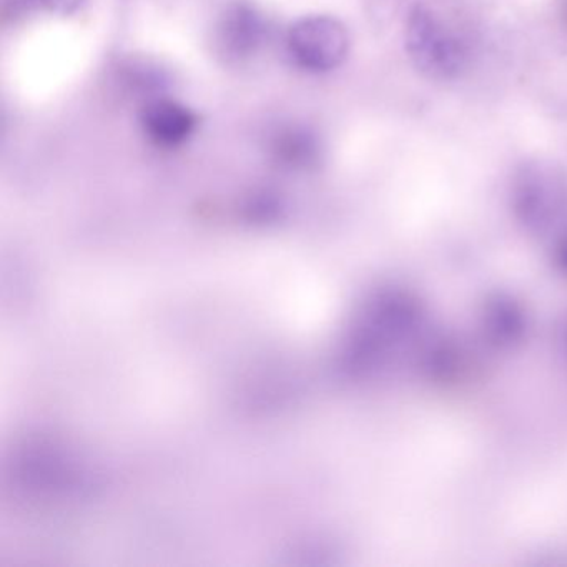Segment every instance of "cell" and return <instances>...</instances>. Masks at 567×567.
<instances>
[{
    "label": "cell",
    "instance_id": "5",
    "mask_svg": "<svg viewBox=\"0 0 567 567\" xmlns=\"http://www.w3.org/2000/svg\"><path fill=\"white\" fill-rule=\"evenodd\" d=\"M267 21L264 16L247 4H237L228 9L221 19L218 41L227 55L235 59L255 54L267 38Z\"/></svg>",
    "mask_w": 567,
    "mask_h": 567
},
{
    "label": "cell",
    "instance_id": "2",
    "mask_svg": "<svg viewBox=\"0 0 567 567\" xmlns=\"http://www.w3.org/2000/svg\"><path fill=\"white\" fill-rule=\"evenodd\" d=\"M285 49L291 64L308 74H327L347 61L350 34L331 16H308L288 29Z\"/></svg>",
    "mask_w": 567,
    "mask_h": 567
},
{
    "label": "cell",
    "instance_id": "6",
    "mask_svg": "<svg viewBox=\"0 0 567 567\" xmlns=\"http://www.w3.org/2000/svg\"><path fill=\"white\" fill-rule=\"evenodd\" d=\"M483 320L486 337L497 347H513L526 330V318L519 305L504 295H496L487 301Z\"/></svg>",
    "mask_w": 567,
    "mask_h": 567
},
{
    "label": "cell",
    "instance_id": "1",
    "mask_svg": "<svg viewBox=\"0 0 567 567\" xmlns=\"http://www.w3.org/2000/svg\"><path fill=\"white\" fill-rule=\"evenodd\" d=\"M406 51L414 68L436 81L460 78L470 61L463 38L424 6H416L408 18Z\"/></svg>",
    "mask_w": 567,
    "mask_h": 567
},
{
    "label": "cell",
    "instance_id": "10",
    "mask_svg": "<svg viewBox=\"0 0 567 567\" xmlns=\"http://www.w3.org/2000/svg\"><path fill=\"white\" fill-rule=\"evenodd\" d=\"M563 343H564V348H566V353H567V321H566V327L563 328Z\"/></svg>",
    "mask_w": 567,
    "mask_h": 567
},
{
    "label": "cell",
    "instance_id": "4",
    "mask_svg": "<svg viewBox=\"0 0 567 567\" xmlns=\"http://www.w3.org/2000/svg\"><path fill=\"white\" fill-rule=\"evenodd\" d=\"M138 122L145 137L155 147L177 148L190 141L197 131L198 117L181 102L155 99L144 105Z\"/></svg>",
    "mask_w": 567,
    "mask_h": 567
},
{
    "label": "cell",
    "instance_id": "8",
    "mask_svg": "<svg viewBox=\"0 0 567 567\" xmlns=\"http://www.w3.org/2000/svg\"><path fill=\"white\" fill-rule=\"evenodd\" d=\"M22 2L31 8L45 9L59 14H71L82 4V0H22Z\"/></svg>",
    "mask_w": 567,
    "mask_h": 567
},
{
    "label": "cell",
    "instance_id": "7",
    "mask_svg": "<svg viewBox=\"0 0 567 567\" xmlns=\"http://www.w3.org/2000/svg\"><path fill=\"white\" fill-rule=\"evenodd\" d=\"M271 154L288 167H307L320 155L315 134L303 127H287L277 132L271 142Z\"/></svg>",
    "mask_w": 567,
    "mask_h": 567
},
{
    "label": "cell",
    "instance_id": "9",
    "mask_svg": "<svg viewBox=\"0 0 567 567\" xmlns=\"http://www.w3.org/2000/svg\"><path fill=\"white\" fill-rule=\"evenodd\" d=\"M557 260L563 265L564 270L567 271V235L560 240L559 250H557Z\"/></svg>",
    "mask_w": 567,
    "mask_h": 567
},
{
    "label": "cell",
    "instance_id": "3",
    "mask_svg": "<svg viewBox=\"0 0 567 567\" xmlns=\"http://www.w3.org/2000/svg\"><path fill=\"white\" fill-rule=\"evenodd\" d=\"M563 190L557 182L540 171H524L513 190V207L517 218L529 230L544 231L563 215Z\"/></svg>",
    "mask_w": 567,
    "mask_h": 567
}]
</instances>
